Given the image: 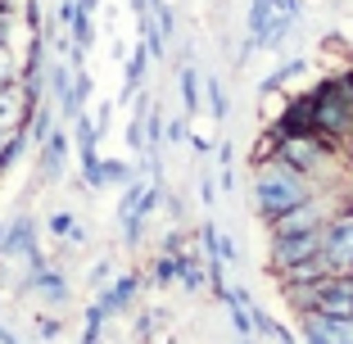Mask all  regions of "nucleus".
I'll return each mask as SVG.
<instances>
[{
    "label": "nucleus",
    "mask_w": 353,
    "mask_h": 344,
    "mask_svg": "<svg viewBox=\"0 0 353 344\" xmlns=\"http://www.w3.org/2000/svg\"><path fill=\"white\" fill-rule=\"evenodd\" d=\"M303 199H308V186H303V181L294 177L285 163L263 168V177H259V204H263V213H268V218L294 209V204H303Z\"/></svg>",
    "instance_id": "1"
},
{
    "label": "nucleus",
    "mask_w": 353,
    "mask_h": 344,
    "mask_svg": "<svg viewBox=\"0 0 353 344\" xmlns=\"http://www.w3.org/2000/svg\"><path fill=\"white\" fill-rule=\"evenodd\" d=\"M312 123L326 127V132H349L353 127V82H331L322 95H317V105H312Z\"/></svg>",
    "instance_id": "2"
},
{
    "label": "nucleus",
    "mask_w": 353,
    "mask_h": 344,
    "mask_svg": "<svg viewBox=\"0 0 353 344\" xmlns=\"http://www.w3.org/2000/svg\"><path fill=\"white\" fill-rule=\"evenodd\" d=\"M317 259L331 272H353V218H340L335 227H322V250Z\"/></svg>",
    "instance_id": "3"
},
{
    "label": "nucleus",
    "mask_w": 353,
    "mask_h": 344,
    "mask_svg": "<svg viewBox=\"0 0 353 344\" xmlns=\"http://www.w3.org/2000/svg\"><path fill=\"white\" fill-rule=\"evenodd\" d=\"M322 250V227L299 231V236H276V250H272V263L276 267H290V263H303Z\"/></svg>",
    "instance_id": "4"
},
{
    "label": "nucleus",
    "mask_w": 353,
    "mask_h": 344,
    "mask_svg": "<svg viewBox=\"0 0 353 344\" xmlns=\"http://www.w3.org/2000/svg\"><path fill=\"white\" fill-rule=\"evenodd\" d=\"M303 331H308L312 344H353V317H326L312 308L303 317Z\"/></svg>",
    "instance_id": "5"
},
{
    "label": "nucleus",
    "mask_w": 353,
    "mask_h": 344,
    "mask_svg": "<svg viewBox=\"0 0 353 344\" xmlns=\"http://www.w3.org/2000/svg\"><path fill=\"white\" fill-rule=\"evenodd\" d=\"M37 250V227H32V218H19L14 227L0 231V259H14V254H28Z\"/></svg>",
    "instance_id": "6"
},
{
    "label": "nucleus",
    "mask_w": 353,
    "mask_h": 344,
    "mask_svg": "<svg viewBox=\"0 0 353 344\" xmlns=\"http://www.w3.org/2000/svg\"><path fill=\"white\" fill-rule=\"evenodd\" d=\"M312 227H317V204H308V199L272 218V231H276V236H299V231H312Z\"/></svg>",
    "instance_id": "7"
},
{
    "label": "nucleus",
    "mask_w": 353,
    "mask_h": 344,
    "mask_svg": "<svg viewBox=\"0 0 353 344\" xmlns=\"http://www.w3.org/2000/svg\"><path fill=\"white\" fill-rule=\"evenodd\" d=\"M63 154H68V141H63L59 132H50V136L41 141V172H46V177H59Z\"/></svg>",
    "instance_id": "8"
},
{
    "label": "nucleus",
    "mask_w": 353,
    "mask_h": 344,
    "mask_svg": "<svg viewBox=\"0 0 353 344\" xmlns=\"http://www.w3.org/2000/svg\"><path fill=\"white\" fill-rule=\"evenodd\" d=\"M281 154L290 159V168H317L322 145H317V141H285V145H281Z\"/></svg>",
    "instance_id": "9"
},
{
    "label": "nucleus",
    "mask_w": 353,
    "mask_h": 344,
    "mask_svg": "<svg viewBox=\"0 0 353 344\" xmlns=\"http://www.w3.org/2000/svg\"><path fill=\"white\" fill-rule=\"evenodd\" d=\"M132 290H136V281H132V276H127V281H118L114 290H109V294H104V299H100V308H104V313H118V308H123V303L132 299Z\"/></svg>",
    "instance_id": "10"
},
{
    "label": "nucleus",
    "mask_w": 353,
    "mask_h": 344,
    "mask_svg": "<svg viewBox=\"0 0 353 344\" xmlns=\"http://www.w3.org/2000/svg\"><path fill=\"white\" fill-rule=\"evenodd\" d=\"M50 231H54V236H63V240H82V231L73 227V218H68V213H54V218H50Z\"/></svg>",
    "instance_id": "11"
},
{
    "label": "nucleus",
    "mask_w": 353,
    "mask_h": 344,
    "mask_svg": "<svg viewBox=\"0 0 353 344\" xmlns=\"http://www.w3.org/2000/svg\"><path fill=\"white\" fill-rule=\"evenodd\" d=\"M141 73H145V50H136V59H132V68H127V82H141ZM132 86H127V91H132Z\"/></svg>",
    "instance_id": "12"
},
{
    "label": "nucleus",
    "mask_w": 353,
    "mask_h": 344,
    "mask_svg": "<svg viewBox=\"0 0 353 344\" xmlns=\"http://www.w3.org/2000/svg\"><path fill=\"white\" fill-rule=\"evenodd\" d=\"M10 28H14V10L0 5V45H10Z\"/></svg>",
    "instance_id": "13"
},
{
    "label": "nucleus",
    "mask_w": 353,
    "mask_h": 344,
    "mask_svg": "<svg viewBox=\"0 0 353 344\" xmlns=\"http://www.w3.org/2000/svg\"><path fill=\"white\" fill-rule=\"evenodd\" d=\"M181 95H186V105H195V73H181Z\"/></svg>",
    "instance_id": "14"
},
{
    "label": "nucleus",
    "mask_w": 353,
    "mask_h": 344,
    "mask_svg": "<svg viewBox=\"0 0 353 344\" xmlns=\"http://www.w3.org/2000/svg\"><path fill=\"white\" fill-rule=\"evenodd\" d=\"M168 276H176V263L172 259H159V281H168Z\"/></svg>",
    "instance_id": "15"
},
{
    "label": "nucleus",
    "mask_w": 353,
    "mask_h": 344,
    "mask_svg": "<svg viewBox=\"0 0 353 344\" xmlns=\"http://www.w3.org/2000/svg\"><path fill=\"white\" fill-rule=\"evenodd\" d=\"M0 344H19V340H14V335L5 331V326H0Z\"/></svg>",
    "instance_id": "16"
},
{
    "label": "nucleus",
    "mask_w": 353,
    "mask_h": 344,
    "mask_svg": "<svg viewBox=\"0 0 353 344\" xmlns=\"http://www.w3.org/2000/svg\"><path fill=\"white\" fill-rule=\"evenodd\" d=\"M0 82H10V73H5V68H0Z\"/></svg>",
    "instance_id": "17"
},
{
    "label": "nucleus",
    "mask_w": 353,
    "mask_h": 344,
    "mask_svg": "<svg viewBox=\"0 0 353 344\" xmlns=\"http://www.w3.org/2000/svg\"><path fill=\"white\" fill-rule=\"evenodd\" d=\"M0 281H5V267H0Z\"/></svg>",
    "instance_id": "18"
},
{
    "label": "nucleus",
    "mask_w": 353,
    "mask_h": 344,
    "mask_svg": "<svg viewBox=\"0 0 353 344\" xmlns=\"http://www.w3.org/2000/svg\"><path fill=\"white\" fill-rule=\"evenodd\" d=\"M0 231H5V227H0Z\"/></svg>",
    "instance_id": "19"
}]
</instances>
